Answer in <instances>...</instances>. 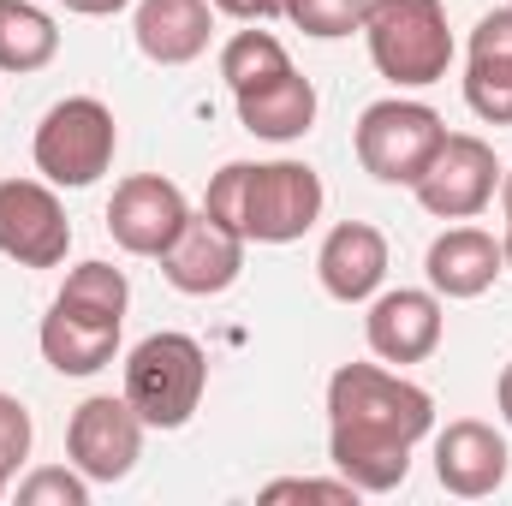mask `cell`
I'll return each instance as SVG.
<instances>
[{"label": "cell", "mask_w": 512, "mask_h": 506, "mask_svg": "<svg viewBox=\"0 0 512 506\" xmlns=\"http://www.w3.org/2000/svg\"><path fill=\"white\" fill-rule=\"evenodd\" d=\"M322 292L340 304H370L387 280V233L370 221H340L316 251Z\"/></svg>", "instance_id": "cell-14"}, {"label": "cell", "mask_w": 512, "mask_h": 506, "mask_svg": "<svg viewBox=\"0 0 512 506\" xmlns=\"http://www.w3.org/2000/svg\"><path fill=\"white\" fill-rule=\"evenodd\" d=\"M411 191H417V203H423L435 221H471V215H483V209L495 203V191H501V161H495V149H489L483 137L447 131L441 149H435V161L423 167V179H417Z\"/></svg>", "instance_id": "cell-7"}, {"label": "cell", "mask_w": 512, "mask_h": 506, "mask_svg": "<svg viewBox=\"0 0 512 506\" xmlns=\"http://www.w3.org/2000/svg\"><path fill=\"white\" fill-rule=\"evenodd\" d=\"M262 501H334V506H358V489L340 477V483H322V477H280L262 489Z\"/></svg>", "instance_id": "cell-26"}, {"label": "cell", "mask_w": 512, "mask_h": 506, "mask_svg": "<svg viewBox=\"0 0 512 506\" xmlns=\"http://www.w3.org/2000/svg\"><path fill=\"white\" fill-rule=\"evenodd\" d=\"M131 0H66V12H84V18H114V12H126Z\"/></svg>", "instance_id": "cell-28"}, {"label": "cell", "mask_w": 512, "mask_h": 506, "mask_svg": "<svg viewBox=\"0 0 512 506\" xmlns=\"http://www.w3.org/2000/svg\"><path fill=\"white\" fill-rule=\"evenodd\" d=\"M233 102H239V126L251 131V137H268V143H292V137H304V131L316 126V84L298 66L286 78L262 84V90L233 96Z\"/></svg>", "instance_id": "cell-19"}, {"label": "cell", "mask_w": 512, "mask_h": 506, "mask_svg": "<svg viewBox=\"0 0 512 506\" xmlns=\"http://www.w3.org/2000/svg\"><path fill=\"white\" fill-rule=\"evenodd\" d=\"M60 310H78V316H96V322H126L131 304V280L114 268V262H78L54 298Z\"/></svg>", "instance_id": "cell-22"}, {"label": "cell", "mask_w": 512, "mask_h": 506, "mask_svg": "<svg viewBox=\"0 0 512 506\" xmlns=\"http://www.w3.org/2000/svg\"><path fill=\"white\" fill-rule=\"evenodd\" d=\"M501 209H507V233H501V256L512 268V173H501Z\"/></svg>", "instance_id": "cell-29"}, {"label": "cell", "mask_w": 512, "mask_h": 506, "mask_svg": "<svg viewBox=\"0 0 512 506\" xmlns=\"http://www.w3.org/2000/svg\"><path fill=\"white\" fill-rule=\"evenodd\" d=\"M6 483H12V477H6V471H0V495H6Z\"/></svg>", "instance_id": "cell-31"}, {"label": "cell", "mask_w": 512, "mask_h": 506, "mask_svg": "<svg viewBox=\"0 0 512 506\" xmlns=\"http://www.w3.org/2000/svg\"><path fill=\"white\" fill-rule=\"evenodd\" d=\"M441 137H447V126H441V114L429 102L387 96V102H370L358 114L352 149H358V161H364L370 179H382V185H417L423 167L435 161Z\"/></svg>", "instance_id": "cell-6"}, {"label": "cell", "mask_w": 512, "mask_h": 506, "mask_svg": "<svg viewBox=\"0 0 512 506\" xmlns=\"http://www.w3.org/2000/svg\"><path fill=\"white\" fill-rule=\"evenodd\" d=\"M507 465H512V453H507V441H501V429H489L477 417H459V423H447L435 435V477L459 501L495 495L507 483Z\"/></svg>", "instance_id": "cell-13"}, {"label": "cell", "mask_w": 512, "mask_h": 506, "mask_svg": "<svg viewBox=\"0 0 512 506\" xmlns=\"http://www.w3.org/2000/svg\"><path fill=\"white\" fill-rule=\"evenodd\" d=\"M441 292H417V286H393L370 298V316H364V340L382 364H423L435 358L441 346Z\"/></svg>", "instance_id": "cell-12"}, {"label": "cell", "mask_w": 512, "mask_h": 506, "mask_svg": "<svg viewBox=\"0 0 512 506\" xmlns=\"http://www.w3.org/2000/svg\"><path fill=\"white\" fill-rule=\"evenodd\" d=\"M465 102L477 120L512 126V6H495L471 30V66H465Z\"/></svg>", "instance_id": "cell-15"}, {"label": "cell", "mask_w": 512, "mask_h": 506, "mask_svg": "<svg viewBox=\"0 0 512 506\" xmlns=\"http://www.w3.org/2000/svg\"><path fill=\"white\" fill-rule=\"evenodd\" d=\"M36 340H42V358H48L60 376H96V370H108L114 352H120V322H96V316H78V310L48 304Z\"/></svg>", "instance_id": "cell-18"}, {"label": "cell", "mask_w": 512, "mask_h": 506, "mask_svg": "<svg viewBox=\"0 0 512 506\" xmlns=\"http://www.w3.org/2000/svg\"><path fill=\"white\" fill-rule=\"evenodd\" d=\"M60 54V24L36 0H0V72H42Z\"/></svg>", "instance_id": "cell-20"}, {"label": "cell", "mask_w": 512, "mask_h": 506, "mask_svg": "<svg viewBox=\"0 0 512 506\" xmlns=\"http://www.w3.org/2000/svg\"><path fill=\"white\" fill-rule=\"evenodd\" d=\"M209 393V358L191 334H149L126 358V399L149 429H185Z\"/></svg>", "instance_id": "cell-4"}, {"label": "cell", "mask_w": 512, "mask_h": 506, "mask_svg": "<svg viewBox=\"0 0 512 506\" xmlns=\"http://www.w3.org/2000/svg\"><path fill=\"white\" fill-rule=\"evenodd\" d=\"M30 441H36V429H30L24 399L0 393V471H6V477H18V465L30 459Z\"/></svg>", "instance_id": "cell-25"}, {"label": "cell", "mask_w": 512, "mask_h": 506, "mask_svg": "<svg viewBox=\"0 0 512 506\" xmlns=\"http://www.w3.org/2000/svg\"><path fill=\"white\" fill-rule=\"evenodd\" d=\"M131 36H137L143 60H155V66H191L209 48V36H215V6L209 0H137Z\"/></svg>", "instance_id": "cell-16"}, {"label": "cell", "mask_w": 512, "mask_h": 506, "mask_svg": "<svg viewBox=\"0 0 512 506\" xmlns=\"http://www.w3.org/2000/svg\"><path fill=\"white\" fill-rule=\"evenodd\" d=\"M322 209L328 191L310 161H227L203 191V215L233 227L245 245H292L322 221Z\"/></svg>", "instance_id": "cell-2"}, {"label": "cell", "mask_w": 512, "mask_h": 506, "mask_svg": "<svg viewBox=\"0 0 512 506\" xmlns=\"http://www.w3.org/2000/svg\"><path fill=\"white\" fill-rule=\"evenodd\" d=\"M495 405H501V417L512 423V364L501 370V387H495Z\"/></svg>", "instance_id": "cell-30"}, {"label": "cell", "mask_w": 512, "mask_h": 506, "mask_svg": "<svg viewBox=\"0 0 512 506\" xmlns=\"http://www.w3.org/2000/svg\"><path fill=\"white\" fill-rule=\"evenodd\" d=\"M286 72H292V54H286V42H280L274 30H239V36H227V48H221V78H227L233 96L262 90V84H274V78H286Z\"/></svg>", "instance_id": "cell-21"}, {"label": "cell", "mask_w": 512, "mask_h": 506, "mask_svg": "<svg viewBox=\"0 0 512 506\" xmlns=\"http://www.w3.org/2000/svg\"><path fill=\"white\" fill-rule=\"evenodd\" d=\"M143 435H149V423L131 411V399L120 393H96V399H84L78 411H72V423H66V453H72V465L90 477V483H120L137 471V459H143Z\"/></svg>", "instance_id": "cell-8"}, {"label": "cell", "mask_w": 512, "mask_h": 506, "mask_svg": "<svg viewBox=\"0 0 512 506\" xmlns=\"http://www.w3.org/2000/svg\"><path fill=\"white\" fill-rule=\"evenodd\" d=\"M114 149H120L114 108L96 102V96H66V102H54V108L42 114V126H36V143H30L36 173H42L48 185H72V191L96 185V179L114 167Z\"/></svg>", "instance_id": "cell-5"}, {"label": "cell", "mask_w": 512, "mask_h": 506, "mask_svg": "<svg viewBox=\"0 0 512 506\" xmlns=\"http://www.w3.org/2000/svg\"><path fill=\"white\" fill-rule=\"evenodd\" d=\"M215 12L227 18H245V24H262V18H286V0H209Z\"/></svg>", "instance_id": "cell-27"}, {"label": "cell", "mask_w": 512, "mask_h": 506, "mask_svg": "<svg viewBox=\"0 0 512 506\" xmlns=\"http://www.w3.org/2000/svg\"><path fill=\"white\" fill-rule=\"evenodd\" d=\"M72 251L66 203L48 179H0V256L18 268H60Z\"/></svg>", "instance_id": "cell-9"}, {"label": "cell", "mask_w": 512, "mask_h": 506, "mask_svg": "<svg viewBox=\"0 0 512 506\" xmlns=\"http://www.w3.org/2000/svg\"><path fill=\"white\" fill-rule=\"evenodd\" d=\"M155 262H161V274H167L185 298H215V292H227V286L245 274V239H239L233 227H221L215 215L197 209V215L179 227V239L155 256Z\"/></svg>", "instance_id": "cell-11"}, {"label": "cell", "mask_w": 512, "mask_h": 506, "mask_svg": "<svg viewBox=\"0 0 512 506\" xmlns=\"http://www.w3.org/2000/svg\"><path fill=\"white\" fill-rule=\"evenodd\" d=\"M364 42L376 72L399 90H429L453 66V30L441 0H370Z\"/></svg>", "instance_id": "cell-3"}, {"label": "cell", "mask_w": 512, "mask_h": 506, "mask_svg": "<svg viewBox=\"0 0 512 506\" xmlns=\"http://www.w3.org/2000/svg\"><path fill=\"white\" fill-rule=\"evenodd\" d=\"M191 221V203L173 179L161 173H131L114 185V203H108V233L126 256H161L179 227Z\"/></svg>", "instance_id": "cell-10"}, {"label": "cell", "mask_w": 512, "mask_h": 506, "mask_svg": "<svg viewBox=\"0 0 512 506\" xmlns=\"http://www.w3.org/2000/svg\"><path fill=\"white\" fill-rule=\"evenodd\" d=\"M435 435V399L382 364L328 376V459L358 495H387L411 477V447Z\"/></svg>", "instance_id": "cell-1"}, {"label": "cell", "mask_w": 512, "mask_h": 506, "mask_svg": "<svg viewBox=\"0 0 512 506\" xmlns=\"http://www.w3.org/2000/svg\"><path fill=\"white\" fill-rule=\"evenodd\" d=\"M364 12H370V0H286V18L316 42H340V36L364 30Z\"/></svg>", "instance_id": "cell-23"}, {"label": "cell", "mask_w": 512, "mask_h": 506, "mask_svg": "<svg viewBox=\"0 0 512 506\" xmlns=\"http://www.w3.org/2000/svg\"><path fill=\"white\" fill-rule=\"evenodd\" d=\"M18 501L24 506H90V477L72 465V471H30L18 483Z\"/></svg>", "instance_id": "cell-24"}, {"label": "cell", "mask_w": 512, "mask_h": 506, "mask_svg": "<svg viewBox=\"0 0 512 506\" xmlns=\"http://www.w3.org/2000/svg\"><path fill=\"white\" fill-rule=\"evenodd\" d=\"M501 268H507L501 239L483 233V227H447V233L429 245V256H423L429 292H441V298H483Z\"/></svg>", "instance_id": "cell-17"}]
</instances>
